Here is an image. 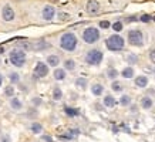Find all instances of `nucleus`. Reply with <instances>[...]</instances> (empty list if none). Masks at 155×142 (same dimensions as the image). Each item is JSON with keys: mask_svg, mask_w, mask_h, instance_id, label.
I'll return each instance as SVG.
<instances>
[{"mask_svg": "<svg viewBox=\"0 0 155 142\" xmlns=\"http://www.w3.org/2000/svg\"><path fill=\"white\" fill-rule=\"evenodd\" d=\"M60 45L65 51H74L77 47V37L74 33H64L60 39Z\"/></svg>", "mask_w": 155, "mask_h": 142, "instance_id": "1", "label": "nucleus"}, {"mask_svg": "<svg viewBox=\"0 0 155 142\" xmlns=\"http://www.w3.org/2000/svg\"><path fill=\"white\" fill-rule=\"evenodd\" d=\"M105 45L107 48L111 50V51H121L124 48V39L118 34H114V36H110L107 41H105Z\"/></svg>", "mask_w": 155, "mask_h": 142, "instance_id": "2", "label": "nucleus"}, {"mask_svg": "<svg viewBox=\"0 0 155 142\" xmlns=\"http://www.w3.org/2000/svg\"><path fill=\"white\" fill-rule=\"evenodd\" d=\"M10 63L16 67H23L26 63V54L21 48H16L10 53Z\"/></svg>", "mask_w": 155, "mask_h": 142, "instance_id": "3", "label": "nucleus"}, {"mask_svg": "<svg viewBox=\"0 0 155 142\" xmlns=\"http://www.w3.org/2000/svg\"><path fill=\"white\" fill-rule=\"evenodd\" d=\"M83 40L87 44H94V43H97L98 40H100V31L95 27H88L83 33Z\"/></svg>", "mask_w": 155, "mask_h": 142, "instance_id": "4", "label": "nucleus"}, {"mask_svg": "<svg viewBox=\"0 0 155 142\" xmlns=\"http://www.w3.org/2000/svg\"><path fill=\"white\" fill-rule=\"evenodd\" d=\"M103 61V53L100 50H90L85 54V63L90 65H100Z\"/></svg>", "mask_w": 155, "mask_h": 142, "instance_id": "5", "label": "nucleus"}, {"mask_svg": "<svg viewBox=\"0 0 155 142\" xmlns=\"http://www.w3.org/2000/svg\"><path fill=\"white\" fill-rule=\"evenodd\" d=\"M128 43L131 45L141 47V45L144 44V36H142V31H140V30H129L128 31Z\"/></svg>", "mask_w": 155, "mask_h": 142, "instance_id": "6", "label": "nucleus"}, {"mask_svg": "<svg viewBox=\"0 0 155 142\" xmlns=\"http://www.w3.org/2000/svg\"><path fill=\"white\" fill-rule=\"evenodd\" d=\"M47 74H48L47 65H46L44 63L39 61V63L36 64V67H34V78H43V77H46Z\"/></svg>", "mask_w": 155, "mask_h": 142, "instance_id": "7", "label": "nucleus"}, {"mask_svg": "<svg viewBox=\"0 0 155 142\" xmlns=\"http://www.w3.org/2000/svg\"><path fill=\"white\" fill-rule=\"evenodd\" d=\"M41 14H43V19L48 21V20H51L53 17H54L56 10H54V7H53V6H44V9H43Z\"/></svg>", "mask_w": 155, "mask_h": 142, "instance_id": "8", "label": "nucleus"}, {"mask_svg": "<svg viewBox=\"0 0 155 142\" xmlns=\"http://www.w3.org/2000/svg\"><path fill=\"white\" fill-rule=\"evenodd\" d=\"M1 16H3V19L6 20V21H12L14 19V12L13 9L10 6H4L3 9V12H1Z\"/></svg>", "mask_w": 155, "mask_h": 142, "instance_id": "9", "label": "nucleus"}, {"mask_svg": "<svg viewBox=\"0 0 155 142\" xmlns=\"http://www.w3.org/2000/svg\"><path fill=\"white\" fill-rule=\"evenodd\" d=\"M100 10V3L95 1V0H90L88 3H87V12L90 14H95Z\"/></svg>", "mask_w": 155, "mask_h": 142, "instance_id": "10", "label": "nucleus"}, {"mask_svg": "<svg viewBox=\"0 0 155 142\" xmlns=\"http://www.w3.org/2000/svg\"><path fill=\"white\" fill-rule=\"evenodd\" d=\"M91 92H93V95L100 97V95H103L104 94V87L101 84L95 83V84H93V87H91Z\"/></svg>", "mask_w": 155, "mask_h": 142, "instance_id": "11", "label": "nucleus"}, {"mask_svg": "<svg viewBox=\"0 0 155 142\" xmlns=\"http://www.w3.org/2000/svg\"><path fill=\"white\" fill-rule=\"evenodd\" d=\"M135 85L137 87H140V88H145L147 85H148V78L145 77V75H140V77L135 78Z\"/></svg>", "mask_w": 155, "mask_h": 142, "instance_id": "12", "label": "nucleus"}, {"mask_svg": "<svg viewBox=\"0 0 155 142\" xmlns=\"http://www.w3.org/2000/svg\"><path fill=\"white\" fill-rule=\"evenodd\" d=\"M115 104H117V101H115V98L112 97V95H105L104 97V105L107 107V108H112V107H115Z\"/></svg>", "mask_w": 155, "mask_h": 142, "instance_id": "13", "label": "nucleus"}, {"mask_svg": "<svg viewBox=\"0 0 155 142\" xmlns=\"http://www.w3.org/2000/svg\"><path fill=\"white\" fill-rule=\"evenodd\" d=\"M152 105H154V101H152V98L148 97V95H147V97H144L141 100V107L144 108V110H149Z\"/></svg>", "mask_w": 155, "mask_h": 142, "instance_id": "14", "label": "nucleus"}, {"mask_svg": "<svg viewBox=\"0 0 155 142\" xmlns=\"http://www.w3.org/2000/svg\"><path fill=\"white\" fill-rule=\"evenodd\" d=\"M47 64L48 65H51V67H57L58 64H60V57L58 56H48L47 57Z\"/></svg>", "mask_w": 155, "mask_h": 142, "instance_id": "15", "label": "nucleus"}, {"mask_svg": "<svg viewBox=\"0 0 155 142\" xmlns=\"http://www.w3.org/2000/svg\"><path fill=\"white\" fill-rule=\"evenodd\" d=\"M10 107H12L13 110H16V111H20L21 110V107H23V104H21V101L17 100V98H12V101H10Z\"/></svg>", "mask_w": 155, "mask_h": 142, "instance_id": "16", "label": "nucleus"}, {"mask_svg": "<svg viewBox=\"0 0 155 142\" xmlns=\"http://www.w3.org/2000/svg\"><path fill=\"white\" fill-rule=\"evenodd\" d=\"M121 75L124 78H132L134 77V70H132V67H127V68H124L123 72H121Z\"/></svg>", "mask_w": 155, "mask_h": 142, "instance_id": "17", "label": "nucleus"}, {"mask_svg": "<svg viewBox=\"0 0 155 142\" xmlns=\"http://www.w3.org/2000/svg\"><path fill=\"white\" fill-rule=\"evenodd\" d=\"M54 78H56V80H58V81L64 80V78H65V71L61 70V68H57V70H54Z\"/></svg>", "mask_w": 155, "mask_h": 142, "instance_id": "18", "label": "nucleus"}, {"mask_svg": "<svg viewBox=\"0 0 155 142\" xmlns=\"http://www.w3.org/2000/svg\"><path fill=\"white\" fill-rule=\"evenodd\" d=\"M64 112H65V114H67L68 116H77L80 111H78L77 108H70V107H65Z\"/></svg>", "mask_w": 155, "mask_h": 142, "instance_id": "19", "label": "nucleus"}, {"mask_svg": "<svg viewBox=\"0 0 155 142\" xmlns=\"http://www.w3.org/2000/svg\"><path fill=\"white\" fill-rule=\"evenodd\" d=\"M76 85H77V88L85 90V87H87V80H85V78H77V80H76Z\"/></svg>", "mask_w": 155, "mask_h": 142, "instance_id": "20", "label": "nucleus"}, {"mask_svg": "<svg viewBox=\"0 0 155 142\" xmlns=\"http://www.w3.org/2000/svg\"><path fill=\"white\" fill-rule=\"evenodd\" d=\"M64 68L68 71H73L76 68V63H74V60H65L64 61Z\"/></svg>", "mask_w": 155, "mask_h": 142, "instance_id": "21", "label": "nucleus"}, {"mask_svg": "<svg viewBox=\"0 0 155 142\" xmlns=\"http://www.w3.org/2000/svg\"><path fill=\"white\" fill-rule=\"evenodd\" d=\"M32 132H34V134H40L41 131H43V125L41 124H37V122H34V124H32Z\"/></svg>", "mask_w": 155, "mask_h": 142, "instance_id": "22", "label": "nucleus"}, {"mask_svg": "<svg viewBox=\"0 0 155 142\" xmlns=\"http://www.w3.org/2000/svg\"><path fill=\"white\" fill-rule=\"evenodd\" d=\"M61 97H63L61 90H60V88H54V91H53V98H54L56 101H58V100H61Z\"/></svg>", "mask_w": 155, "mask_h": 142, "instance_id": "23", "label": "nucleus"}, {"mask_svg": "<svg viewBox=\"0 0 155 142\" xmlns=\"http://www.w3.org/2000/svg\"><path fill=\"white\" fill-rule=\"evenodd\" d=\"M117 75H118V71L114 70V68H110V70L107 71V77L111 78V80H115Z\"/></svg>", "mask_w": 155, "mask_h": 142, "instance_id": "24", "label": "nucleus"}, {"mask_svg": "<svg viewBox=\"0 0 155 142\" xmlns=\"http://www.w3.org/2000/svg\"><path fill=\"white\" fill-rule=\"evenodd\" d=\"M111 88L115 91V92H121V91H123V85L120 84L118 81H114V83L111 84Z\"/></svg>", "mask_w": 155, "mask_h": 142, "instance_id": "25", "label": "nucleus"}, {"mask_svg": "<svg viewBox=\"0 0 155 142\" xmlns=\"http://www.w3.org/2000/svg\"><path fill=\"white\" fill-rule=\"evenodd\" d=\"M120 104H121V105H124V107H127V105H129V104H131V98H129L128 95H123V97H121V100H120Z\"/></svg>", "mask_w": 155, "mask_h": 142, "instance_id": "26", "label": "nucleus"}, {"mask_svg": "<svg viewBox=\"0 0 155 142\" xmlns=\"http://www.w3.org/2000/svg\"><path fill=\"white\" fill-rule=\"evenodd\" d=\"M13 94H14L13 85H9V87L4 88V95H6V97H13Z\"/></svg>", "mask_w": 155, "mask_h": 142, "instance_id": "27", "label": "nucleus"}, {"mask_svg": "<svg viewBox=\"0 0 155 142\" xmlns=\"http://www.w3.org/2000/svg\"><path fill=\"white\" fill-rule=\"evenodd\" d=\"M127 61H128L129 64H137V61H138V57H137L135 54H129L128 57H127Z\"/></svg>", "mask_w": 155, "mask_h": 142, "instance_id": "28", "label": "nucleus"}, {"mask_svg": "<svg viewBox=\"0 0 155 142\" xmlns=\"http://www.w3.org/2000/svg\"><path fill=\"white\" fill-rule=\"evenodd\" d=\"M19 80H20V77H19V74H17V72H12V74H10V83L17 84V83H19Z\"/></svg>", "mask_w": 155, "mask_h": 142, "instance_id": "29", "label": "nucleus"}, {"mask_svg": "<svg viewBox=\"0 0 155 142\" xmlns=\"http://www.w3.org/2000/svg\"><path fill=\"white\" fill-rule=\"evenodd\" d=\"M112 29H114L115 31H121V30H123V23H121V21H115V23L112 24Z\"/></svg>", "mask_w": 155, "mask_h": 142, "instance_id": "30", "label": "nucleus"}, {"mask_svg": "<svg viewBox=\"0 0 155 142\" xmlns=\"http://www.w3.org/2000/svg\"><path fill=\"white\" fill-rule=\"evenodd\" d=\"M151 19H152V17H151L149 14H142L141 17H140V20H141V21H144V23H148Z\"/></svg>", "mask_w": 155, "mask_h": 142, "instance_id": "31", "label": "nucleus"}, {"mask_svg": "<svg viewBox=\"0 0 155 142\" xmlns=\"http://www.w3.org/2000/svg\"><path fill=\"white\" fill-rule=\"evenodd\" d=\"M100 27H101V29H108V27H110V21H107V20L100 21Z\"/></svg>", "mask_w": 155, "mask_h": 142, "instance_id": "32", "label": "nucleus"}, {"mask_svg": "<svg viewBox=\"0 0 155 142\" xmlns=\"http://www.w3.org/2000/svg\"><path fill=\"white\" fill-rule=\"evenodd\" d=\"M149 60H151V63L155 64V48H152V50L149 51Z\"/></svg>", "mask_w": 155, "mask_h": 142, "instance_id": "33", "label": "nucleus"}, {"mask_svg": "<svg viewBox=\"0 0 155 142\" xmlns=\"http://www.w3.org/2000/svg\"><path fill=\"white\" fill-rule=\"evenodd\" d=\"M58 19H60V20H68V19H70V16H68L67 13H60Z\"/></svg>", "mask_w": 155, "mask_h": 142, "instance_id": "34", "label": "nucleus"}, {"mask_svg": "<svg viewBox=\"0 0 155 142\" xmlns=\"http://www.w3.org/2000/svg\"><path fill=\"white\" fill-rule=\"evenodd\" d=\"M44 142H53V139H51V136H48V135H44L43 138H41Z\"/></svg>", "mask_w": 155, "mask_h": 142, "instance_id": "35", "label": "nucleus"}, {"mask_svg": "<svg viewBox=\"0 0 155 142\" xmlns=\"http://www.w3.org/2000/svg\"><path fill=\"white\" fill-rule=\"evenodd\" d=\"M1 142H10V136L4 135V136H3V139H1Z\"/></svg>", "mask_w": 155, "mask_h": 142, "instance_id": "36", "label": "nucleus"}, {"mask_svg": "<svg viewBox=\"0 0 155 142\" xmlns=\"http://www.w3.org/2000/svg\"><path fill=\"white\" fill-rule=\"evenodd\" d=\"M134 20H137V17H128V19H127V21H134Z\"/></svg>", "mask_w": 155, "mask_h": 142, "instance_id": "37", "label": "nucleus"}, {"mask_svg": "<svg viewBox=\"0 0 155 142\" xmlns=\"http://www.w3.org/2000/svg\"><path fill=\"white\" fill-rule=\"evenodd\" d=\"M33 102H34V104H40V100H36V98H34V100H33Z\"/></svg>", "mask_w": 155, "mask_h": 142, "instance_id": "38", "label": "nucleus"}, {"mask_svg": "<svg viewBox=\"0 0 155 142\" xmlns=\"http://www.w3.org/2000/svg\"><path fill=\"white\" fill-rule=\"evenodd\" d=\"M0 53H1V54L4 53V48H3V47H0Z\"/></svg>", "mask_w": 155, "mask_h": 142, "instance_id": "39", "label": "nucleus"}, {"mask_svg": "<svg viewBox=\"0 0 155 142\" xmlns=\"http://www.w3.org/2000/svg\"><path fill=\"white\" fill-rule=\"evenodd\" d=\"M1 83H3V77H1V74H0V85H1Z\"/></svg>", "mask_w": 155, "mask_h": 142, "instance_id": "40", "label": "nucleus"}, {"mask_svg": "<svg viewBox=\"0 0 155 142\" xmlns=\"http://www.w3.org/2000/svg\"><path fill=\"white\" fill-rule=\"evenodd\" d=\"M154 21H155V17H154Z\"/></svg>", "mask_w": 155, "mask_h": 142, "instance_id": "41", "label": "nucleus"}]
</instances>
